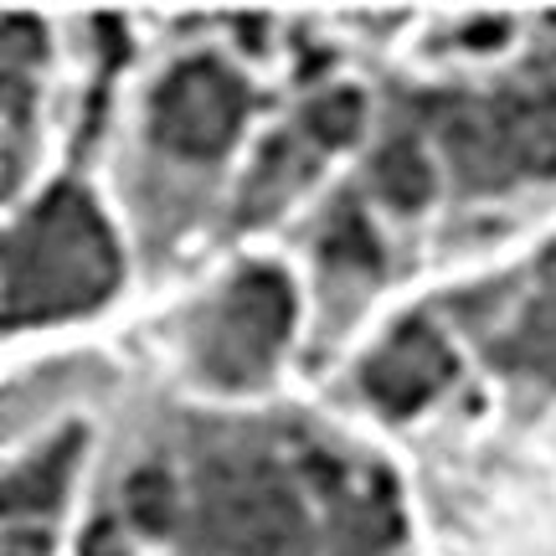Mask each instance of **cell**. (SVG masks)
Instances as JSON below:
<instances>
[{
  "label": "cell",
  "instance_id": "9",
  "mask_svg": "<svg viewBox=\"0 0 556 556\" xmlns=\"http://www.w3.org/2000/svg\"><path fill=\"white\" fill-rule=\"evenodd\" d=\"M41 62H47V31L37 21L11 16L0 26V119H5V186L16 191L26 176L31 124L41 99Z\"/></svg>",
  "mask_w": 556,
  "mask_h": 556
},
{
  "label": "cell",
  "instance_id": "11",
  "mask_svg": "<svg viewBox=\"0 0 556 556\" xmlns=\"http://www.w3.org/2000/svg\"><path fill=\"white\" fill-rule=\"evenodd\" d=\"M319 160H325V150H319L315 139L304 135L299 124H283V129L258 150V160L248 165V180H242V191H238V217L232 222L274 217L283 201L299 197V186L315 176Z\"/></svg>",
  "mask_w": 556,
  "mask_h": 556
},
{
  "label": "cell",
  "instance_id": "3",
  "mask_svg": "<svg viewBox=\"0 0 556 556\" xmlns=\"http://www.w3.org/2000/svg\"><path fill=\"white\" fill-rule=\"evenodd\" d=\"M119 283V248L78 186H58L11 227L5 242V325H52L99 309Z\"/></svg>",
  "mask_w": 556,
  "mask_h": 556
},
{
  "label": "cell",
  "instance_id": "4",
  "mask_svg": "<svg viewBox=\"0 0 556 556\" xmlns=\"http://www.w3.org/2000/svg\"><path fill=\"white\" fill-rule=\"evenodd\" d=\"M294 325V283L274 263H248L180 315V356L191 377L222 392L263 387Z\"/></svg>",
  "mask_w": 556,
  "mask_h": 556
},
{
  "label": "cell",
  "instance_id": "1",
  "mask_svg": "<svg viewBox=\"0 0 556 556\" xmlns=\"http://www.w3.org/2000/svg\"><path fill=\"white\" fill-rule=\"evenodd\" d=\"M176 556H407L397 490L304 417L176 422Z\"/></svg>",
  "mask_w": 556,
  "mask_h": 556
},
{
  "label": "cell",
  "instance_id": "8",
  "mask_svg": "<svg viewBox=\"0 0 556 556\" xmlns=\"http://www.w3.org/2000/svg\"><path fill=\"white\" fill-rule=\"evenodd\" d=\"M315 263L325 289V330H340L381 278V238L356 197H340L315 222Z\"/></svg>",
  "mask_w": 556,
  "mask_h": 556
},
{
  "label": "cell",
  "instance_id": "5",
  "mask_svg": "<svg viewBox=\"0 0 556 556\" xmlns=\"http://www.w3.org/2000/svg\"><path fill=\"white\" fill-rule=\"evenodd\" d=\"M242 119H248V83L212 52L180 58L150 88L139 170L212 191L217 165L242 135Z\"/></svg>",
  "mask_w": 556,
  "mask_h": 556
},
{
  "label": "cell",
  "instance_id": "2",
  "mask_svg": "<svg viewBox=\"0 0 556 556\" xmlns=\"http://www.w3.org/2000/svg\"><path fill=\"white\" fill-rule=\"evenodd\" d=\"M402 109L448 165L458 197L556 180V67H526L490 88L413 93Z\"/></svg>",
  "mask_w": 556,
  "mask_h": 556
},
{
  "label": "cell",
  "instance_id": "10",
  "mask_svg": "<svg viewBox=\"0 0 556 556\" xmlns=\"http://www.w3.org/2000/svg\"><path fill=\"white\" fill-rule=\"evenodd\" d=\"M366 191L381 212L392 217H417L428 201L438 197V170H433V144L413 124L407 109H392L387 129L377 135V150L366 160Z\"/></svg>",
  "mask_w": 556,
  "mask_h": 556
},
{
  "label": "cell",
  "instance_id": "7",
  "mask_svg": "<svg viewBox=\"0 0 556 556\" xmlns=\"http://www.w3.org/2000/svg\"><path fill=\"white\" fill-rule=\"evenodd\" d=\"M458 377L454 345L428 315L397 319L387 340L356 366V397L387 417H413Z\"/></svg>",
  "mask_w": 556,
  "mask_h": 556
},
{
  "label": "cell",
  "instance_id": "6",
  "mask_svg": "<svg viewBox=\"0 0 556 556\" xmlns=\"http://www.w3.org/2000/svg\"><path fill=\"white\" fill-rule=\"evenodd\" d=\"M448 309L500 371L556 397V248L520 274L454 294Z\"/></svg>",
  "mask_w": 556,
  "mask_h": 556
}]
</instances>
